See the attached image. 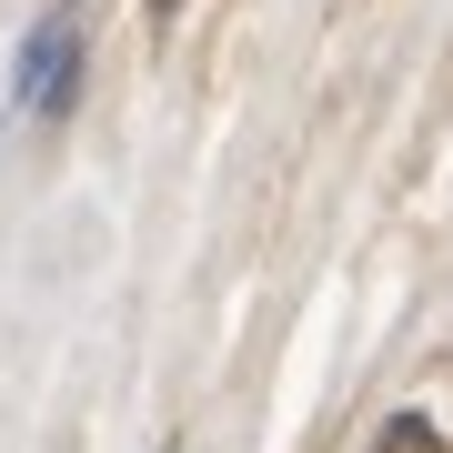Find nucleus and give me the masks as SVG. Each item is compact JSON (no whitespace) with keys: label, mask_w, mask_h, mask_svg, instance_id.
Returning <instances> with one entry per match:
<instances>
[{"label":"nucleus","mask_w":453,"mask_h":453,"mask_svg":"<svg viewBox=\"0 0 453 453\" xmlns=\"http://www.w3.org/2000/svg\"><path fill=\"white\" fill-rule=\"evenodd\" d=\"M372 453H443V434H434L423 413H393L383 434H372Z\"/></svg>","instance_id":"2"},{"label":"nucleus","mask_w":453,"mask_h":453,"mask_svg":"<svg viewBox=\"0 0 453 453\" xmlns=\"http://www.w3.org/2000/svg\"><path fill=\"white\" fill-rule=\"evenodd\" d=\"M162 453H172V443H162Z\"/></svg>","instance_id":"4"},{"label":"nucleus","mask_w":453,"mask_h":453,"mask_svg":"<svg viewBox=\"0 0 453 453\" xmlns=\"http://www.w3.org/2000/svg\"><path fill=\"white\" fill-rule=\"evenodd\" d=\"M71 101H81V11L50 0V11L31 20V41H20V61H11V111L71 121Z\"/></svg>","instance_id":"1"},{"label":"nucleus","mask_w":453,"mask_h":453,"mask_svg":"<svg viewBox=\"0 0 453 453\" xmlns=\"http://www.w3.org/2000/svg\"><path fill=\"white\" fill-rule=\"evenodd\" d=\"M151 11H181V0H151Z\"/></svg>","instance_id":"3"}]
</instances>
